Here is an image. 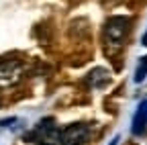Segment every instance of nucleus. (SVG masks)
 Wrapping results in <instances>:
<instances>
[{
	"mask_svg": "<svg viewBox=\"0 0 147 145\" xmlns=\"http://www.w3.org/2000/svg\"><path fill=\"white\" fill-rule=\"evenodd\" d=\"M129 27H131V19L129 16H113L108 19V23L104 25V45L106 49L110 47H121L127 33H129Z\"/></svg>",
	"mask_w": 147,
	"mask_h": 145,
	"instance_id": "1",
	"label": "nucleus"
},
{
	"mask_svg": "<svg viewBox=\"0 0 147 145\" xmlns=\"http://www.w3.org/2000/svg\"><path fill=\"white\" fill-rule=\"evenodd\" d=\"M90 135L88 125L84 123H74L67 129H63L59 133V145H82Z\"/></svg>",
	"mask_w": 147,
	"mask_h": 145,
	"instance_id": "2",
	"label": "nucleus"
},
{
	"mask_svg": "<svg viewBox=\"0 0 147 145\" xmlns=\"http://www.w3.org/2000/svg\"><path fill=\"white\" fill-rule=\"evenodd\" d=\"M147 131V100H143L137 108V113L133 117V125H131V133L141 137Z\"/></svg>",
	"mask_w": 147,
	"mask_h": 145,
	"instance_id": "3",
	"label": "nucleus"
},
{
	"mask_svg": "<svg viewBox=\"0 0 147 145\" xmlns=\"http://www.w3.org/2000/svg\"><path fill=\"white\" fill-rule=\"evenodd\" d=\"M88 82H90V86H94V88H104L110 82V74H108L104 67H96V69L90 71Z\"/></svg>",
	"mask_w": 147,
	"mask_h": 145,
	"instance_id": "4",
	"label": "nucleus"
},
{
	"mask_svg": "<svg viewBox=\"0 0 147 145\" xmlns=\"http://www.w3.org/2000/svg\"><path fill=\"white\" fill-rule=\"evenodd\" d=\"M16 67H18L16 61H12V59H2V61H0V80H2V78H12V76L16 74Z\"/></svg>",
	"mask_w": 147,
	"mask_h": 145,
	"instance_id": "5",
	"label": "nucleus"
},
{
	"mask_svg": "<svg viewBox=\"0 0 147 145\" xmlns=\"http://www.w3.org/2000/svg\"><path fill=\"white\" fill-rule=\"evenodd\" d=\"M145 78H147V55L139 57V63H137V69H135V82L141 84Z\"/></svg>",
	"mask_w": 147,
	"mask_h": 145,
	"instance_id": "6",
	"label": "nucleus"
},
{
	"mask_svg": "<svg viewBox=\"0 0 147 145\" xmlns=\"http://www.w3.org/2000/svg\"><path fill=\"white\" fill-rule=\"evenodd\" d=\"M141 43H143V45L147 47V31H145V35H143V39H141Z\"/></svg>",
	"mask_w": 147,
	"mask_h": 145,
	"instance_id": "7",
	"label": "nucleus"
}]
</instances>
